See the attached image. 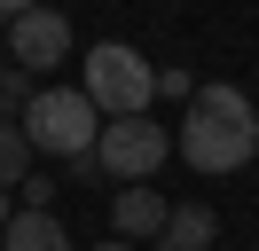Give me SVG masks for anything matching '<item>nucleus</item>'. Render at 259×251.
<instances>
[{"mask_svg":"<svg viewBox=\"0 0 259 251\" xmlns=\"http://www.w3.org/2000/svg\"><path fill=\"white\" fill-rule=\"evenodd\" d=\"M259 149V110L243 87H196L181 110V157L196 173H236Z\"/></svg>","mask_w":259,"mask_h":251,"instance_id":"obj_1","label":"nucleus"},{"mask_svg":"<svg viewBox=\"0 0 259 251\" xmlns=\"http://www.w3.org/2000/svg\"><path fill=\"white\" fill-rule=\"evenodd\" d=\"M79 94L95 102V118L110 126V118H149V102H157V63L142 55V47H126V39H102V47H87V63H79Z\"/></svg>","mask_w":259,"mask_h":251,"instance_id":"obj_2","label":"nucleus"},{"mask_svg":"<svg viewBox=\"0 0 259 251\" xmlns=\"http://www.w3.org/2000/svg\"><path fill=\"white\" fill-rule=\"evenodd\" d=\"M16 126H24V141H32V157H55V165L95 157V134H102L95 102H87L79 87H39V94H32V110H24Z\"/></svg>","mask_w":259,"mask_h":251,"instance_id":"obj_3","label":"nucleus"},{"mask_svg":"<svg viewBox=\"0 0 259 251\" xmlns=\"http://www.w3.org/2000/svg\"><path fill=\"white\" fill-rule=\"evenodd\" d=\"M165 157H173V126H157V118H110L95 134V165L110 181H126V188H142Z\"/></svg>","mask_w":259,"mask_h":251,"instance_id":"obj_4","label":"nucleus"},{"mask_svg":"<svg viewBox=\"0 0 259 251\" xmlns=\"http://www.w3.org/2000/svg\"><path fill=\"white\" fill-rule=\"evenodd\" d=\"M8 63H16L24 78H48L55 63H71V24L55 8H16V24H8Z\"/></svg>","mask_w":259,"mask_h":251,"instance_id":"obj_5","label":"nucleus"},{"mask_svg":"<svg viewBox=\"0 0 259 251\" xmlns=\"http://www.w3.org/2000/svg\"><path fill=\"white\" fill-rule=\"evenodd\" d=\"M165 212H173V204H165L157 188H118V196H110V235H118V243H157Z\"/></svg>","mask_w":259,"mask_h":251,"instance_id":"obj_6","label":"nucleus"},{"mask_svg":"<svg viewBox=\"0 0 259 251\" xmlns=\"http://www.w3.org/2000/svg\"><path fill=\"white\" fill-rule=\"evenodd\" d=\"M212 235H220V212H212V204H173L157 251H212Z\"/></svg>","mask_w":259,"mask_h":251,"instance_id":"obj_7","label":"nucleus"},{"mask_svg":"<svg viewBox=\"0 0 259 251\" xmlns=\"http://www.w3.org/2000/svg\"><path fill=\"white\" fill-rule=\"evenodd\" d=\"M0 251H79V243H71V228L55 212H16L0 228Z\"/></svg>","mask_w":259,"mask_h":251,"instance_id":"obj_8","label":"nucleus"},{"mask_svg":"<svg viewBox=\"0 0 259 251\" xmlns=\"http://www.w3.org/2000/svg\"><path fill=\"white\" fill-rule=\"evenodd\" d=\"M39 157H32V141H24V126H8L0 118V188H24V173H32Z\"/></svg>","mask_w":259,"mask_h":251,"instance_id":"obj_9","label":"nucleus"},{"mask_svg":"<svg viewBox=\"0 0 259 251\" xmlns=\"http://www.w3.org/2000/svg\"><path fill=\"white\" fill-rule=\"evenodd\" d=\"M32 94H39V78H24L16 63H0V118H8V126L32 110Z\"/></svg>","mask_w":259,"mask_h":251,"instance_id":"obj_10","label":"nucleus"},{"mask_svg":"<svg viewBox=\"0 0 259 251\" xmlns=\"http://www.w3.org/2000/svg\"><path fill=\"white\" fill-rule=\"evenodd\" d=\"M157 94H173V102H189V94H196V78H189V71L173 63V71H157Z\"/></svg>","mask_w":259,"mask_h":251,"instance_id":"obj_11","label":"nucleus"},{"mask_svg":"<svg viewBox=\"0 0 259 251\" xmlns=\"http://www.w3.org/2000/svg\"><path fill=\"white\" fill-rule=\"evenodd\" d=\"M8 24H16V0H0V31H8Z\"/></svg>","mask_w":259,"mask_h":251,"instance_id":"obj_12","label":"nucleus"},{"mask_svg":"<svg viewBox=\"0 0 259 251\" xmlns=\"http://www.w3.org/2000/svg\"><path fill=\"white\" fill-rule=\"evenodd\" d=\"M8 220H16V204H8V188H0V228H8Z\"/></svg>","mask_w":259,"mask_h":251,"instance_id":"obj_13","label":"nucleus"},{"mask_svg":"<svg viewBox=\"0 0 259 251\" xmlns=\"http://www.w3.org/2000/svg\"><path fill=\"white\" fill-rule=\"evenodd\" d=\"M95 251H142V243H118V235H110V243H95Z\"/></svg>","mask_w":259,"mask_h":251,"instance_id":"obj_14","label":"nucleus"},{"mask_svg":"<svg viewBox=\"0 0 259 251\" xmlns=\"http://www.w3.org/2000/svg\"><path fill=\"white\" fill-rule=\"evenodd\" d=\"M251 251H259V243H251Z\"/></svg>","mask_w":259,"mask_h":251,"instance_id":"obj_15","label":"nucleus"}]
</instances>
